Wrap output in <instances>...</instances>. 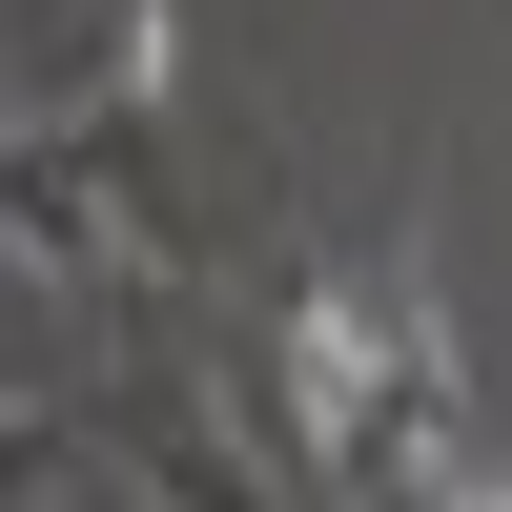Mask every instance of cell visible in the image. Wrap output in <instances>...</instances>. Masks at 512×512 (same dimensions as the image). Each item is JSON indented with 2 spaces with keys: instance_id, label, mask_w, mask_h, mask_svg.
Returning a JSON list of instances; mask_svg holds the SVG:
<instances>
[{
  "instance_id": "6da1fadb",
  "label": "cell",
  "mask_w": 512,
  "mask_h": 512,
  "mask_svg": "<svg viewBox=\"0 0 512 512\" xmlns=\"http://www.w3.org/2000/svg\"><path fill=\"white\" fill-rule=\"evenodd\" d=\"M410 369H431V287H308V308H287V410H308V451H369Z\"/></svg>"
},
{
  "instance_id": "7a4b0ae2",
  "label": "cell",
  "mask_w": 512,
  "mask_h": 512,
  "mask_svg": "<svg viewBox=\"0 0 512 512\" xmlns=\"http://www.w3.org/2000/svg\"><path fill=\"white\" fill-rule=\"evenodd\" d=\"M410 512H512V472H492V451H431V492H410Z\"/></svg>"
}]
</instances>
